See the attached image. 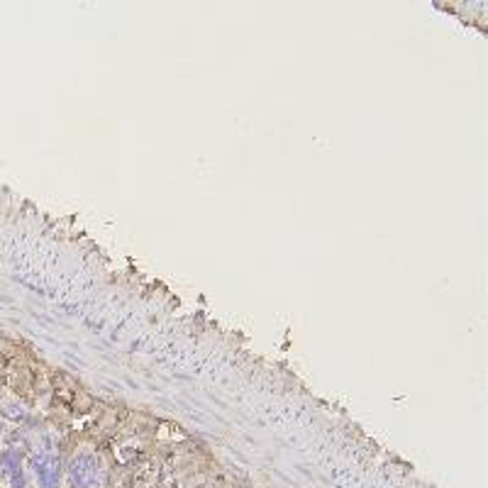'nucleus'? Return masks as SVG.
I'll return each mask as SVG.
<instances>
[{"label":"nucleus","instance_id":"f03ea898","mask_svg":"<svg viewBox=\"0 0 488 488\" xmlns=\"http://www.w3.org/2000/svg\"><path fill=\"white\" fill-rule=\"evenodd\" d=\"M0 488H25V473L15 451L0 454Z\"/></svg>","mask_w":488,"mask_h":488},{"label":"nucleus","instance_id":"f257e3e1","mask_svg":"<svg viewBox=\"0 0 488 488\" xmlns=\"http://www.w3.org/2000/svg\"><path fill=\"white\" fill-rule=\"evenodd\" d=\"M110 478L108 459L95 449L78 451L69 464V481L74 488H103Z\"/></svg>","mask_w":488,"mask_h":488}]
</instances>
